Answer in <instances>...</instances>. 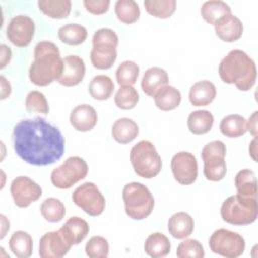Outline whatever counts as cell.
I'll return each instance as SVG.
<instances>
[{
    "label": "cell",
    "instance_id": "obj_3",
    "mask_svg": "<svg viewBox=\"0 0 258 258\" xmlns=\"http://www.w3.org/2000/svg\"><path fill=\"white\" fill-rule=\"evenodd\" d=\"M219 76L226 84H234L240 91H249L256 83L255 61L243 50H231L219 64Z\"/></svg>",
    "mask_w": 258,
    "mask_h": 258
},
{
    "label": "cell",
    "instance_id": "obj_10",
    "mask_svg": "<svg viewBox=\"0 0 258 258\" xmlns=\"http://www.w3.org/2000/svg\"><path fill=\"white\" fill-rule=\"evenodd\" d=\"M209 246L213 253L226 258H237L244 253L246 244L240 234L222 228L211 235Z\"/></svg>",
    "mask_w": 258,
    "mask_h": 258
},
{
    "label": "cell",
    "instance_id": "obj_24",
    "mask_svg": "<svg viewBox=\"0 0 258 258\" xmlns=\"http://www.w3.org/2000/svg\"><path fill=\"white\" fill-rule=\"evenodd\" d=\"M111 133L115 141L121 144H127L137 137L139 128L132 119L120 118L114 122Z\"/></svg>",
    "mask_w": 258,
    "mask_h": 258
},
{
    "label": "cell",
    "instance_id": "obj_23",
    "mask_svg": "<svg viewBox=\"0 0 258 258\" xmlns=\"http://www.w3.org/2000/svg\"><path fill=\"white\" fill-rule=\"evenodd\" d=\"M153 98L156 107L161 111L174 110L181 102V94L179 90L169 85L159 88Z\"/></svg>",
    "mask_w": 258,
    "mask_h": 258
},
{
    "label": "cell",
    "instance_id": "obj_37",
    "mask_svg": "<svg viewBox=\"0 0 258 258\" xmlns=\"http://www.w3.org/2000/svg\"><path fill=\"white\" fill-rule=\"evenodd\" d=\"M139 76V67L132 60L121 62L116 71V80L120 86H133Z\"/></svg>",
    "mask_w": 258,
    "mask_h": 258
},
{
    "label": "cell",
    "instance_id": "obj_13",
    "mask_svg": "<svg viewBox=\"0 0 258 258\" xmlns=\"http://www.w3.org/2000/svg\"><path fill=\"white\" fill-rule=\"evenodd\" d=\"M171 171L174 179L183 185L194 183L198 177V161L196 156L187 151H179L171 158Z\"/></svg>",
    "mask_w": 258,
    "mask_h": 258
},
{
    "label": "cell",
    "instance_id": "obj_9",
    "mask_svg": "<svg viewBox=\"0 0 258 258\" xmlns=\"http://www.w3.org/2000/svg\"><path fill=\"white\" fill-rule=\"evenodd\" d=\"M88 164L80 156H71L54 168L50 174L51 183L60 189H68L84 179L88 174Z\"/></svg>",
    "mask_w": 258,
    "mask_h": 258
},
{
    "label": "cell",
    "instance_id": "obj_45",
    "mask_svg": "<svg viewBox=\"0 0 258 258\" xmlns=\"http://www.w3.org/2000/svg\"><path fill=\"white\" fill-rule=\"evenodd\" d=\"M0 82H1V99L4 100L7 97H9L11 93V86L10 83L5 79L4 76L0 77Z\"/></svg>",
    "mask_w": 258,
    "mask_h": 258
},
{
    "label": "cell",
    "instance_id": "obj_40",
    "mask_svg": "<svg viewBox=\"0 0 258 258\" xmlns=\"http://www.w3.org/2000/svg\"><path fill=\"white\" fill-rule=\"evenodd\" d=\"M25 108L28 112H36L47 115L49 107L45 96L39 91H31L25 98Z\"/></svg>",
    "mask_w": 258,
    "mask_h": 258
},
{
    "label": "cell",
    "instance_id": "obj_47",
    "mask_svg": "<svg viewBox=\"0 0 258 258\" xmlns=\"http://www.w3.org/2000/svg\"><path fill=\"white\" fill-rule=\"evenodd\" d=\"M1 225H2V231H1V239L4 238L5 234L7 231H9V221L6 219V217L4 215H1Z\"/></svg>",
    "mask_w": 258,
    "mask_h": 258
},
{
    "label": "cell",
    "instance_id": "obj_5",
    "mask_svg": "<svg viewBox=\"0 0 258 258\" xmlns=\"http://www.w3.org/2000/svg\"><path fill=\"white\" fill-rule=\"evenodd\" d=\"M125 212L133 220H143L153 211L154 198L147 186L140 182L127 183L122 191Z\"/></svg>",
    "mask_w": 258,
    "mask_h": 258
},
{
    "label": "cell",
    "instance_id": "obj_27",
    "mask_svg": "<svg viewBox=\"0 0 258 258\" xmlns=\"http://www.w3.org/2000/svg\"><path fill=\"white\" fill-rule=\"evenodd\" d=\"M214 125V116L210 111L197 110L191 112L187 118L188 130L196 135L208 133Z\"/></svg>",
    "mask_w": 258,
    "mask_h": 258
},
{
    "label": "cell",
    "instance_id": "obj_20",
    "mask_svg": "<svg viewBox=\"0 0 258 258\" xmlns=\"http://www.w3.org/2000/svg\"><path fill=\"white\" fill-rule=\"evenodd\" d=\"M64 239L73 246L80 244L89 234L88 223L80 217H71L59 229Z\"/></svg>",
    "mask_w": 258,
    "mask_h": 258
},
{
    "label": "cell",
    "instance_id": "obj_14",
    "mask_svg": "<svg viewBox=\"0 0 258 258\" xmlns=\"http://www.w3.org/2000/svg\"><path fill=\"white\" fill-rule=\"evenodd\" d=\"M10 192L17 207L27 208L41 197L42 189L38 183L28 176H17L11 182Z\"/></svg>",
    "mask_w": 258,
    "mask_h": 258
},
{
    "label": "cell",
    "instance_id": "obj_21",
    "mask_svg": "<svg viewBox=\"0 0 258 258\" xmlns=\"http://www.w3.org/2000/svg\"><path fill=\"white\" fill-rule=\"evenodd\" d=\"M195 228L192 217L185 212L173 214L167 223L169 234L175 239H184L191 235Z\"/></svg>",
    "mask_w": 258,
    "mask_h": 258
},
{
    "label": "cell",
    "instance_id": "obj_31",
    "mask_svg": "<svg viewBox=\"0 0 258 258\" xmlns=\"http://www.w3.org/2000/svg\"><path fill=\"white\" fill-rule=\"evenodd\" d=\"M37 5L40 11L53 19L68 17L72 9V2L70 0H39Z\"/></svg>",
    "mask_w": 258,
    "mask_h": 258
},
{
    "label": "cell",
    "instance_id": "obj_42",
    "mask_svg": "<svg viewBox=\"0 0 258 258\" xmlns=\"http://www.w3.org/2000/svg\"><path fill=\"white\" fill-rule=\"evenodd\" d=\"M83 4L87 11L95 15L104 14L110 7L109 0H84Z\"/></svg>",
    "mask_w": 258,
    "mask_h": 258
},
{
    "label": "cell",
    "instance_id": "obj_2",
    "mask_svg": "<svg viewBox=\"0 0 258 258\" xmlns=\"http://www.w3.org/2000/svg\"><path fill=\"white\" fill-rule=\"evenodd\" d=\"M34 59L29 68V80L32 84L45 87L57 81L62 73L63 58L58 47L50 41H40L34 47Z\"/></svg>",
    "mask_w": 258,
    "mask_h": 258
},
{
    "label": "cell",
    "instance_id": "obj_43",
    "mask_svg": "<svg viewBox=\"0 0 258 258\" xmlns=\"http://www.w3.org/2000/svg\"><path fill=\"white\" fill-rule=\"evenodd\" d=\"M258 120V112L255 111L249 118L248 121H246V128L247 131L250 132V134H252L254 137L257 136L258 133V129H257V121Z\"/></svg>",
    "mask_w": 258,
    "mask_h": 258
},
{
    "label": "cell",
    "instance_id": "obj_39",
    "mask_svg": "<svg viewBox=\"0 0 258 258\" xmlns=\"http://www.w3.org/2000/svg\"><path fill=\"white\" fill-rule=\"evenodd\" d=\"M85 251L90 258H107L109 255V243L102 236H93L87 242Z\"/></svg>",
    "mask_w": 258,
    "mask_h": 258
},
{
    "label": "cell",
    "instance_id": "obj_22",
    "mask_svg": "<svg viewBox=\"0 0 258 258\" xmlns=\"http://www.w3.org/2000/svg\"><path fill=\"white\" fill-rule=\"evenodd\" d=\"M168 75L159 67H152L145 71L141 80V89L149 97H153L157 90L168 84Z\"/></svg>",
    "mask_w": 258,
    "mask_h": 258
},
{
    "label": "cell",
    "instance_id": "obj_32",
    "mask_svg": "<svg viewBox=\"0 0 258 258\" xmlns=\"http://www.w3.org/2000/svg\"><path fill=\"white\" fill-rule=\"evenodd\" d=\"M220 130L223 135L229 138H237L244 135L247 131L246 119L238 114L224 117L220 123Z\"/></svg>",
    "mask_w": 258,
    "mask_h": 258
},
{
    "label": "cell",
    "instance_id": "obj_46",
    "mask_svg": "<svg viewBox=\"0 0 258 258\" xmlns=\"http://www.w3.org/2000/svg\"><path fill=\"white\" fill-rule=\"evenodd\" d=\"M249 153H250L251 157L253 158V160L256 161L257 160V157H256V154H257V136H255L249 144Z\"/></svg>",
    "mask_w": 258,
    "mask_h": 258
},
{
    "label": "cell",
    "instance_id": "obj_18",
    "mask_svg": "<svg viewBox=\"0 0 258 258\" xmlns=\"http://www.w3.org/2000/svg\"><path fill=\"white\" fill-rule=\"evenodd\" d=\"M98 122L96 110L88 104L76 106L70 115V123L74 129L81 132L92 130Z\"/></svg>",
    "mask_w": 258,
    "mask_h": 258
},
{
    "label": "cell",
    "instance_id": "obj_16",
    "mask_svg": "<svg viewBox=\"0 0 258 258\" xmlns=\"http://www.w3.org/2000/svg\"><path fill=\"white\" fill-rule=\"evenodd\" d=\"M86 74L84 59L78 55H67L63 58L62 73L57 82L64 87L79 85Z\"/></svg>",
    "mask_w": 258,
    "mask_h": 258
},
{
    "label": "cell",
    "instance_id": "obj_33",
    "mask_svg": "<svg viewBox=\"0 0 258 258\" xmlns=\"http://www.w3.org/2000/svg\"><path fill=\"white\" fill-rule=\"evenodd\" d=\"M230 13H232L230 6L221 0L206 1L201 7L202 17L212 25H214L222 16Z\"/></svg>",
    "mask_w": 258,
    "mask_h": 258
},
{
    "label": "cell",
    "instance_id": "obj_36",
    "mask_svg": "<svg viewBox=\"0 0 258 258\" xmlns=\"http://www.w3.org/2000/svg\"><path fill=\"white\" fill-rule=\"evenodd\" d=\"M143 4L150 15L161 19L170 17L176 9L175 0H145Z\"/></svg>",
    "mask_w": 258,
    "mask_h": 258
},
{
    "label": "cell",
    "instance_id": "obj_38",
    "mask_svg": "<svg viewBox=\"0 0 258 258\" xmlns=\"http://www.w3.org/2000/svg\"><path fill=\"white\" fill-rule=\"evenodd\" d=\"M114 101L118 108L122 110H131L137 105L139 95L133 86H120Z\"/></svg>",
    "mask_w": 258,
    "mask_h": 258
},
{
    "label": "cell",
    "instance_id": "obj_26",
    "mask_svg": "<svg viewBox=\"0 0 258 258\" xmlns=\"http://www.w3.org/2000/svg\"><path fill=\"white\" fill-rule=\"evenodd\" d=\"M237 195L245 198L257 199V179L253 170L242 169L235 176Z\"/></svg>",
    "mask_w": 258,
    "mask_h": 258
},
{
    "label": "cell",
    "instance_id": "obj_7",
    "mask_svg": "<svg viewBox=\"0 0 258 258\" xmlns=\"http://www.w3.org/2000/svg\"><path fill=\"white\" fill-rule=\"evenodd\" d=\"M130 161L134 172L146 179L158 175L162 168L161 157L149 140H141L131 148Z\"/></svg>",
    "mask_w": 258,
    "mask_h": 258
},
{
    "label": "cell",
    "instance_id": "obj_17",
    "mask_svg": "<svg viewBox=\"0 0 258 258\" xmlns=\"http://www.w3.org/2000/svg\"><path fill=\"white\" fill-rule=\"evenodd\" d=\"M217 36L225 42H234L241 38L243 34V23L234 14L222 16L214 24Z\"/></svg>",
    "mask_w": 258,
    "mask_h": 258
},
{
    "label": "cell",
    "instance_id": "obj_15",
    "mask_svg": "<svg viewBox=\"0 0 258 258\" xmlns=\"http://www.w3.org/2000/svg\"><path fill=\"white\" fill-rule=\"evenodd\" d=\"M71 247L59 230L47 232L39 240L38 254L41 258H61L68 254Z\"/></svg>",
    "mask_w": 258,
    "mask_h": 258
},
{
    "label": "cell",
    "instance_id": "obj_28",
    "mask_svg": "<svg viewBox=\"0 0 258 258\" xmlns=\"http://www.w3.org/2000/svg\"><path fill=\"white\" fill-rule=\"evenodd\" d=\"M9 248L17 258H28L33 251L32 237L25 231H16L9 239Z\"/></svg>",
    "mask_w": 258,
    "mask_h": 258
},
{
    "label": "cell",
    "instance_id": "obj_30",
    "mask_svg": "<svg viewBox=\"0 0 258 258\" xmlns=\"http://www.w3.org/2000/svg\"><path fill=\"white\" fill-rule=\"evenodd\" d=\"M57 35L62 43L68 45H80L87 39L88 31L86 27L81 24L68 23L58 29Z\"/></svg>",
    "mask_w": 258,
    "mask_h": 258
},
{
    "label": "cell",
    "instance_id": "obj_35",
    "mask_svg": "<svg viewBox=\"0 0 258 258\" xmlns=\"http://www.w3.org/2000/svg\"><path fill=\"white\" fill-rule=\"evenodd\" d=\"M115 14L121 22L131 24L139 19L140 9L134 0H118L115 3Z\"/></svg>",
    "mask_w": 258,
    "mask_h": 258
},
{
    "label": "cell",
    "instance_id": "obj_44",
    "mask_svg": "<svg viewBox=\"0 0 258 258\" xmlns=\"http://www.w3.org/2000/svg\"><path fill=\"white\" fill-rule=\"evenodd\" d=\"M0 50H1V57H0V68L4 69L10 61L11 56H12V52L11 49L5 45V44H1L0 46Z\"/></svg>",
    "mask_w": 258,
    "mask_h": 258
},
{
    "label": "cell",
    "instance_id": "obj_8",
    "mask_svg": "<svg viewBox=\"0 0 258 258\" xmlns=\"http://www.w3.org/2000/svg\"><path fill=\"white\" fill-rule=\"evenodd\" d=\"M226 145L221 140H213L207 143L202 149V159L204 161V175L208 180L220 181L227 172L225 156Z\"/></svg>",
    "mask_w": 258,
    "mask_h": 258
},
{
    "label": "cell",
    "instance_id": "obj_19",
    "mask_svg": "<svg viewBox=\"0 0 258 258\" xmlns=\"http://www.w3.org/2000/svg\"><path fill=\"white\" fill-rule=\"evenodd\" d=\"M217 90L215 85L208 80H202L190 87L188 99L192 106L203 107L210 105L215 100Z\"/></svg>",
    "mask_w": 258,
    "mask_h": 258
},
{
    "label": "cell",
    "instance_id": "obj_41",
    "mask_svg": "<svg viewBox=\"0 0 258 258\" xmlns=\"http://www.w3.org/2000/svg\"><path fill=\"white\" fill-rule=\"evenodd\" d=\"M176 256L178 258H203L205 256V250L201 242L195 239H186L179 243L176 249Z\"/></svg>",
    "mask_w": 258,
    "mask_h": 258
},
{
    "label": "cell",
    "instance_id": "obj_29",
    "mask_svg": "<svg viewBox=\"0 0 258 258\" xmlns=\"http://www.w3.org/2000/svg\"><path fill=\"white\" fill-rule=\"evenodd\" d=\"M88 89L93 99L105 101L112 96L114 92V83L110 77L106 75H98L91 80Z\"/></svg>",
    "mask_w": 258,
    "mask_h": 258
},
{
    "label": "cell",
    "instance_id": "obj_1",
    "mask_svg": "<svg viewBox=\"0 0 258 258\" xmlns=\"http://www.w3.org/2000/svg\"><path fill=\"white\" fill-rule=\"evenodd\" d=\"M12 139L15 153L31 165L52 164L64 152V138L59 129L40 117L18 122Z\"/></svg>",
    "mask_w": 258,
    "mask_h": 258
},
{
    "label": "cell",
    "instance_id": "obj_11",
    "mask_svg": "<svg viewBox=\"0 0 258 258\" xmlns=\"http://www.w3.org/2000/svg\"><path fill=\"white\" fill-rule=\"evenodd\" d=\"M72 200L86 214L92 217L101 215L106 206V201L98 186L94 182H85L78 186L73 195Z\"/></svg>",
    "mask_w": 258,
    "mask_h": 258
},
{
    "label": "cell",
    "instance_id": "obj_4",
    "mask_svg": "<svg viewBox=\"0 0 258 258\" xmlns=\"http://www.w3.org/2000/svg\"><path fill=\"white\" fill-rule=\"evenodd\" d=\"M258 216L256 198H245L239 195L227 198L221 206L223 221L235 226H244L254 223Z\"/></svg>",
    "mask_w": 258,
    "mask_h": 258
},
{
    "label": "cell",
    "instance_id": "obj_25",
    "mask_svg": "<svg viewBox=\"0 0 258 258\" xmlns=\"http://www.w3.org/2000/svg\"><path fill=\"white\" fill-rule=\"evenodd\" d=\"M170 241L168 238L159 232L150 234L144 243L145 253L152 258H162L170 252Z\"/></svg>",
    "mask_w": 258,
    "mask_h": 258
},
{
    "label": "cell",
    "instance_id": "obj_6",
    "mask_svg": "<svg viewBox=\"0 0 258 258\" xmlns=\"http://www.w3.org/2000/svg\"><path fill=\"white\" fill-rule=\"evenodd\" d=\"M118 41V35L110 28H100L94 33L90 58L95 69L108 70L114 64L117 58Z\"/></svg>",
    "mask_w": 258,
    "mask_h": 258
},
{
    "label": "cell",
    "instance_id": "obj_12",
    "mask_svg": "<svg viewBox=\"0 0 258 258\" xmlns=\"http://www.w3.org/2000/svg\"><path fill=\"white\" fill-rule=\"evenodd\" d=\"M35 31L32 18L27 15L13 16L6 28L8 40L17 47H26L31 42Z\"/></svg>",
    "mask_w": 258,
    "mask_h": 258
},
{
    "label": "cell",
    "instance_id": "obj_34",
    "mask_svg": "<svg viewBox=\"0 0 258 258\" xmlns=\"http://www.w3.org/2000/svg\"><path fill=\"white\" fill-rule=\"evenodd\" d=\"M40 213L44 220L50 223L61 221L66 215L63 203L56 198H47L40 205Z\"/></svg>",
    "mask_w": 258,
    "mask_h": 258
}]
</instances>
